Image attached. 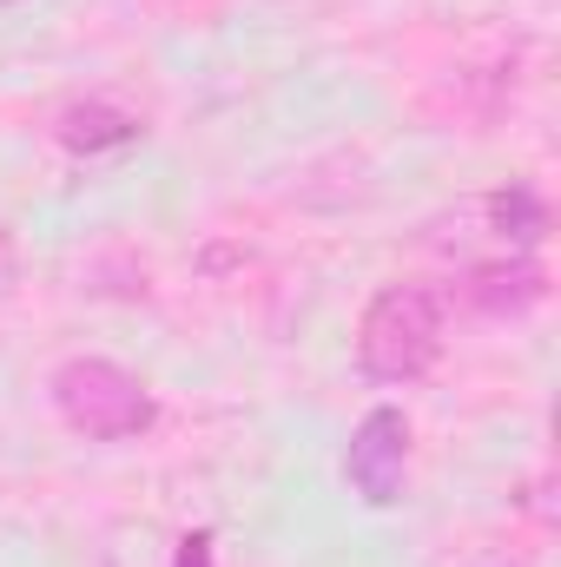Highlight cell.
<instances>
[{"instance_id": "obj_2", "label": "cell", "mask_w": 561, "mask_h": 567, "mask_svg": "<svg viewBox=\"0 0 561 567\" xmlns=\"http://www.w3.org/2000/svg\"><path fill=\"white\" fill-rule=\"evenodd\" d=\"M47 390H53L60 423L73 435H86V442H133L159 423L152 390L113 357H67Z\"/></svg>"}, {"instance_id": "obj_6", "label": "cell", "mask_w": 561, "mask_h": 567, "mask_svg": "<svg viewBox=\"0 0 561 567\" xmlns=\"http://www.w3.org/2000/svg\"><path fill=\"white\" fill-rule=\"evenodd\" d=\"M172 567H212V535H205V528H198V535H178Z\"/></svg>"}, {"instance_id": "obj_5", "label": "cell", "mask_w": 561, "mask_h": 567, "mask_svg": "<svg viewBox=\"0 0 561 567\" xmlns=\"http://www.w3.org/2000/svg\"><path fill=\"white\" fill-rule=\"evenodd\" d=\"M145 126L133 113H120V106H67L60 113V145L67 152H80V158H93V152H120V145H133Z\"/></svg>"}, {"instance_id": "obj_4", "label": "cell", "mask_w": 561, "mask_h": 567, "mask_svg": "<svg viewBox=\"0 0 561 567\" xmlns=\"http://www.w3.org/2000/svg\"><path fill=\"white\" fill-rule=\"evenodd\" d=\"M542 265L536 258H489V265H469L462 278V303H476L482 317H509V310H529L542 303Z\"/></svg>"}, {"instance_id": "obj_3", "label": "cell", "mask_w": 561, "mask_h": 567, "mask_svg": "<svg viewBox=\"0 0 561 567\" xmlns=\"http://www.w3.org/2000/svg\"><path fill=\"white\" fill-rule=\"evenodd\" d=\"M404 475H410V416L397 403H377L364 423L350 429L344 449V482L364 508H397L404 502Z\"/></svg>"}, {"instance_id": "obj_1", "label": "cell", "mask_w": 561, "mask_h": 567, "mask_svg": "<svg viewBox=\"0 0 561 567\" xmlns=\"http://www.w3.org/2000/svg\"><path fill=\"white\" fill-rule=\"evenodd\" d=\"M442 357V297L429 284H384L357 323V370L370 383H417Z\"/></svg>"}, {"instance_id": "obj_7", "label": "cell", "mask_w": 561, "mask_h": 567, "mask_svg": "<svg viewBox=\"0 0 561 567\" xmlns=\"http://www.w3.org/2000/svg\"><path fill=\"white\" fill-rule=\"evenodd\" d=\"M13 284H20V245H13V238L0 231V303L13 297Z\"/></svg>"}, {"instance_id": "obj_8", "label": "cell", "mask_w": 561, "mask_h": 567, "mask_svg": "<svg viewBox=\"0 0 561 567\" xmlns=\"http://www.w3.org/2000/svg\"><path fill=\"white\" fill-rule=\"evenodd\" d=\"M0 7H13V0H0Z\"/></svg>"}]
</instances>
